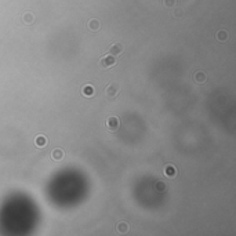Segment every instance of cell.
<instances>
[{
	"label": "cell",
	"mask_w": 236,
	"mask_h": 236,
	"mask_svg": "<svg viewBox=\"0 0 236 236\" xmlns=\"http://www.w3.org/2000/svg\"><path fill=\"white\" fill-rule=\"evenodd\" d=\"M35 144H36V146H37V148H43V146H46V144H47L46 137H44V135H37V137L35 138Z\"/></svg>",
	"instance_id": "ba28073f"
},
{
	"label": "cell",
	"mask_w": 236,
	"mask_h": 236,
	"mask_svg": "<svg viewBox=\"0 0 236 236\" xmlns=\"http://www.w3.org/2000/svg\"><path fill=\"white\" fill-rule=\"evenodd\" d=\"M119 91H120V87H119L118 83H111V84H108L106 90H105V95H106V98L109 101H113V99L118 98Z\"/></svg>",
	"instance_id": "6da1fadb"
},
{
	"label": "cell",
	"mask_w": 236,
	"mask_h": 236,
	"mask_svg": "<svg viewBox=\"0 0 236 236\" xmlns=\"http://www.w3.org/2000/svg\"><path fill=\"white\" fill-rule=\"evenodd\" d=\"M175 15H177V17H180V15H182V11H180V10H178V11H177V13H175Z\"/></svg>",
	"instance_id": "2e32d148"
},
{
	"label": "cell",
	"mask_w": 236,
	"mask_h": 236,
	"mask_svg": "<svg viewBox=\"0 0 236 236\" xmlns=\"http://www.w3.org/2000/svg\"><path fill=\"white\" fill-rule=\"evenodd\" d=\"M194 80L196 83H199V84H202V83L206 82V73L204 72H196L194 76Z\"/></svg>",
	"instance_id": "9c48e42d"
},
{
	"label": "cell",
	"mask_w": 236,
	"mask_h": 236,
	"mask_svg": "<svg viewBox=\"0 0 236 236\" xmlns=\"http://www.w3.org/2000/svg\"><path fill=\"white\" fill-rule=\"evenodd\" d=\"M89 29L93 32H97L99 29V21L98 20H90L89 21Z\"/></svg>",
	"instance_id": "30bf717a"
},
{
	"label": "cell",
	"mask_w": 236,
	"mask_h": 236,
	"mask_svg": "<svg viewBox=\"0 0 236 236\" xmlns=\"http://www.w3.org/2000/svg\"><path fill=\"white\" fill-rule=\"evenodd\" d=\"M22 21H24L25 24H28V25H30V24H32L33 21H35V17H33L32 13H26V14H24Z\"/></svg>",
	"instance_id": "8fae6325"
},
{
	"label": "cell",
	"mask_w": 236,
	"mask_h": 236,
	"mask_svg": "<svg viewBox=\"0 0 236 236\" xmlns=\"http://www.w3.org/2000/svg\"><path fill=\"white\" fill-rule=\"evenodd\" d=\"M119 127H120V120H119L116 116L108 118V120H106V128H108V131L115 133V131L119 130Z\"/></svg>",
	"instance_id": "3957f363"
},
{
	"label": "cell",
	"mask_w": 236,
	"mask_h": 236,
	"mask_svg": "<svg viewBox=\"0 0 236 236\" xmlns=\"http://www.w3.org/2000/svg\"><path fill=\"white\" fill-rule=\"evenodd\" d=\"M94 87L93 86H90V84H86L84 87L82 89V94L84 95V97H93L94 95Z\"/></svg>",
	"instance_id": "52a82bcc"
},
{
	"label": "cell",
	"mask_w": 236,
	"mask_h": 236,
	"mask_svg": "<svg viewBox=\"0 0 236 236\" xmlns=\"http://www.w3.org/2000/svg\"><path fill=\"white\" fill-rule=\"evenodd\" d=\"M175 4V0H164V6L166 7H173Z\"/></svg>",
	"instance_id": "5bb4252c"
},
{
	"label": "cell",
	"mask_w": 236,
	"mask_h": 236,
	"mask_svg": "<svg viewBox=\"0 0 236 236\" xmlns=\"http://www.w3.org/2000/svg\"><path fill=\"white\" fill-rule=\"evenodd\" d=\"M99 65H101L104 69L112 68V66L116 65V58L113 55H111V54H108V55H104L101 59H99Z\"/></svg>",
	"instance_id": "7a4b0ae2"
},
{
	"label": "cell",
	"mask_w": 236,
	"mask_h": 236,
	"mask_svg": "<svg viewBox=\"0 0 236 236\" xmlns=\"http://www.w3.org/2000/svg\"><path fill=\"white\" fill-rule=\"evenodd\" d=\"M226 37H228V33H226L225 30H220V32L217 33V40H218V42H224Z\"/></svg>",
	"instance_id": "4fadbf2b"
},
{
	"label": "cell",
	"mask_w": 236,
	"mask_h": 236,
	"mask_svg": "<svg viewBox=\"0 0 236 236\" xmlns=\"http://www.w3.org/2000/svg\"><path fill=\"white\" fill-rule=\"evenodd\" d=\"M51 159L54 162H59L64 159V152L62 149H54V151L51 152Z\"/></svg>",
	"instance_id": "8992f818"
},
{
	"label": "cell",
	"mask_w": 236,
	"mask_h": 236,
	"mask_svg": "<svg viewBox=\"0 0 236 236\" xmlns=\"http://www.w3.org/2000/svg\"><path fill=\"white\" fill-rule=\"evenodd\" d=\"M175 174H177V171H175V167H174V166L168 164V166L164 167V175H166V177L174 178V177H175Z\"/></svg>",
	"instance_id": "5b68a950"
},
{
	"label": "cell",
	"mask_w": 236,
	"mask_h": 236,
	"mask_svg": "<svg viewBox=\"0 0 236 236\" xmlns=\"http://www.w3.org/2000/svg\"><path fill=\"white\" fill-rule=\"evenodd\" d=\"M108 54H111V55H113V57L121 55V54H123V46H121L120 43H112L108 49Z\"/></svg>",
	"instance_id": "277c9868"
},
{
	"label": "cell",
	"mask_w": 236,
	"mask_h": 236,
	"mask_svg": "<svg viewBox=\"0 0 236 236\" xmlns=\"http://www.w3.org/2000/svg\"><path fill=\"white\" fill-rule=\"evenodd\" d=\"M156 187H157V189H159V190H163L166 185H164V182H157V185H156Z\"/></svg>",
	"instance_id": "9a60e30c"
},
{
	"label": "cell",
	"mask_w": 236,
	"mask_h": 236,
	"mask_svg": "<svg viewBox=\"0 0 236 236\" xmlns=\"http://www.w3.org/2000/svg\"><path fill=\"white\" fill-rule=\"evenodd\" d=\"M116 229H118L120 233L127 232V231H128V224H126V222H119L118 225H116Z\"/></svg>",
	"instance_id": "7c38bea8"
}]
</instances>
